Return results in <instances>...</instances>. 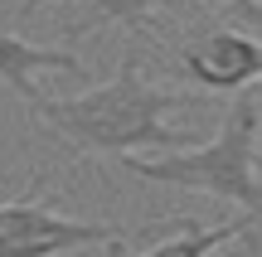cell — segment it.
<instances>
[{
  "label": "cell",
  "mask_w": 262,
  "mask_h": 257,
  "mask_svg": "<svg viewBox=\"0 0 262 257\" xmlns=\"http://www.w3.org/2000/svg\"><path fill=\"white\" fill-rule=\"evenodd\" d=\"M122 228L63 219L39 199L0 204V257H68L78 248H122Z\"/></svg>",
  "instance_id": "cell-3"
},
{
  "label": "cell",
  "mask_w": 262,
  "mask_h": 257,
  "mask_svg": "<svg viewBox=\"0 0 262 257\" xmlns=\"http://www.w3.org/2000/svg\"><path fill=\"white\" fill-rule=\"evenodd\" d=\"M39 5H49V0H25V5H19V19H29V15L39 10Z\"/></svg>",
  "instance_id": "cell-10"
},
{
  "label": "cell",
  "mask_w": 262,
  "mask_h": 257,
  "mask_svg": "<svg viewBox=\"0 0 262 257\" xmlns=\"http://www.w3.org/2000/svg\"><path fill=\"white\" fill-rule=\"evenodd\" d=\"M253 223H262V214H238V219L219 223V228H209V223H185L175 238L156 243V248H146V252H136V257H214L224 243H233L238 233L253 228Z\"/></svg>",
  "instance_id": "cell-7"
},
{
  "label": "cell",
  "mask_w": 262,
  "mask_h": 257,
  "mask_svg": "<svg viewBox=\"0 0 262 257\" xmlns=\"http://www.w3.org/2000/svg\"><path fill=\"white\" fill-rule=\"evenodd\" d=\"M180 78L204 92H243L262 83V44L243 29H204L180 49Z\"/></svg>",
  "instance_id": "cell-4"
},
{
  "label": "cell",
  "mask_w": 262,
  "mask_h": 257,
  "mask_svg": "<svg viewBox=\"0 0 262 257\" xmlns=\"http://www.w3.org/2000/svg\"><path fill=\"white\" fill-rule=\"evenodd\" d=\"M214 257H262V223H253V228H243L233 243H224Z\"/></svg>",
  "instance_id": "cell-9"
},
{
  "label": "cell",
  "mask_w": 262,
  "mask_h": 257,
  "mask_svg": "<svg viewBox=\"0 0 262 257\" xmlns=\"http://www.w3.org/2000/svg\"><path fill=\"white\" fill-rule=\"evenodd\" d=\"M34 73H83V63L73 58V49H44L19 34H0V83L19 92L29 107L44 97L34 87Z\"/></svg>",
  "instance_id": "cell-5"
},
{
  "label": "cell",
  "mask_w": 262,
  "mask_h": 257,
  "mask_svg": "<svg viewBox=\"0 0 262 257\" xmlns=\"http://www.w3.org/2000/svg\"><path fill=\"white\" fill-rule=\"evenodd\" d=\"M180 107V97L170 87H156L150 78H141L136 58H122L112 83L88 87L78 97H39L29 112L39 122H49L73 151L93 155H136V151H189L199 141L194 131H170L165 112Z\"/></svg>",
  "instance_id": "cell-1"
},
{
  "label": "cell",
  "mask_w": 262,
  "mask_h": 257,
  "mask_svg": "<svg viewBox=\"0 0 262 257\" xmlns=\"http://www.w3.org/2000/svg\"><path fill=\"white\" fill-rule=\"evenodd\" d=\"M257 131H262V107L257 92L243 87L228 107L224 126L209 146H189V151H170L160 160H141L122 155V165L136 180L175 184V190H194L209 199H228L243 214H262V160H257Z\"/></svg>",
  "instance_id": "cell-2"
},
{
  "label": "cell",
  "mask_w": 262,
  "mask_h": 257,
  "mask_svg": "<svg viewBox=\"0 0 262 257\" xmlns=\"http://www.w3.org/2000/svg\"><path fill=\"white\" fill-rule=\"evenodd\" d=\"M219 5L243 25V34H253L257 44H262V0H219Z\"/></svg>",
  "instance_id": "cell-8"
},
{
  "label": "cell",
  "mask_w": 262,
  "mask_h": 257,
  "mask_svg": "<svg viewBox=\"0 0 262 257\" xmlns=\"http://www.w3.org/2000/svg\"><path fill=\"white\" fill-rule=\"evenodd\" d=\"M160 15V0H83V10L73 15L68 34H93L97 25H122L126 34H141L150 39V25Z\"/></svg>",
  "instance_id": "cell-6"
}]
</instances>
